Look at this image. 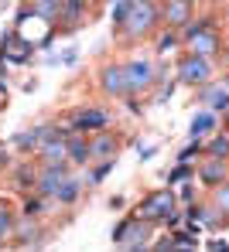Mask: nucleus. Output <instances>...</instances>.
<instances>
[{
	"mask_svg": "<svg viewBox=\"0 0 229 252\" xmlns=\"http://www.w3.org/2000/svg\"><path fill=\"white\" fill-rule=\"evenodd\" d=\"M89 167H92V170H89V177H86V181L96 188V184H103V181L113 174V167H116V157H106V160H89Z\"/></svg>",
	"mask_w": 229,
	"mask_h": 252,
	"instance_id": "nucleus-25",
	"label": "nucleus"
},
{
	"mask_svg": "<svg viewBox=\"0 0 229 252\" xmlns=\"http://www.w3.org/2000/svg\"><path fill=\"white\" fill-rule=\"evenodd\" d=\"M195 177L205 184V188H219L229 177V160H219V157H202V164L195 167Z\"/></svg>",
	"mask_w": 229,
	"mask_h": 252,
	"instance_id": "nucleus-14",
	"label": "nucleus"
},
{
	"mask_svg": "<svg viewBox=\"0 0 229 252\" xmlns=\"http://www.w3.org/2000/svg\"><path fill=\"white\" fill-rule=\"evenodd\" d=\"M157 92H154V102L157 106H168L171 102V95H175V89H178V79H171V82H164V85H154Z\"/></svg>",
	"mask_w": 229,
	"mask_h": 252,
	"instance_id": "nucleus-33",
	"label": "nucleus"
},
{
	"mask_svg": "<svg viewBox=\"0 0 229 252\" xmlns=\"http://www.w3.org/2000/svg\"><path fill=\"white\" fill-rule=\"evenodd\" d=\"M151 249H175V235H164V239H154V242H151Z\"/></svg>",
	"mask_w": 229,
	"mask_h": 252,
	"instance_id": "nucleus-38",
	"label": "nucleus"
},
{
	"mask_svg": "<svg viewBox=\"0 0 229 252\" xmlns=\"http://www.w3.org/2000/svg\"><path fill=\"white\" fill-rule=\"evenodd\" d=\"M157 24H161V3H154V0H134V7H130L127 21L116 28V34L123 41H140V38H151L157 31Z\"/></svg>",
	"mask_w": 229,
	"mask_h": 252,
	"instance_id": "nucleus-1",
	"label": "nucleus"
},
{
	"mask_svg": "<svg viewBox=\"0 0 229 252\" xmlns=\"http://www.w3.org/2000/svg\"><path fill=\"white\" fill-rule=\"evenodd\" d=\"M178 44H182V34H178L175 28H168L164 34H157V44H154V51H157V55H171Z\"/></svg>",
	"mask_w": 229,
	"mask_h": 252,
	"instance_id": "nucleus-28",
	"label": "nucleus"
},
{
	"mask_svg": "<svg viewBox=\"0 0 229 252\" xmlns=\"http://www.w3.org/2000/svg\"><path fill=\"white\" fill-rule=\"evenodd\" d=\"M205 246H209V249H229L226 239H212V242H205Z\"/></svg>",
	"mask_w": 229,
	"mask_h": 252,
	"instance_id": "nucleus-42",
	"label": "nucleus"
},
{
	"mask_svg": "<svg viewBox=\"0 0 229 252\" xmlns=\"http://www.w3.org/2000/svg\"><path fill=\"white\" fill-rule=\"evenodd\" d=\"M0 55H3V62L28 65V62L35 58V44L28 41V38H21L17 31H7V34H3V41H0Z\"/></svg>",
	"mask_w": 229,
	"mask_h": 252,
	"instance_id": "nucleus-10",
	"label": "nucleus"
},
{
	"mask_svg": "<svg viewBox=\"0 0 229 252\" xmlns=\"http://www.w3.org/2000/svg\"><path fill=\"white\" fill-rule=\"evenodd\" d=\"M191 21V0H161V24L182 31Z\"/></svg>",
	"mask_w": 229,
	"mask_h": 252,
	"instance_id": "nucleus-15",
	"label": "nucleus"
},
{
	"mask_svg": "<svg viewBox=\"0 0 229 252\" xmlns=\"http://www.w3.org/2000/svg\"><path fill=\"white\" fill-rule=\"evenodd\" d=\"M127 109H130L134 116H140V113H144V102H137V95H127Z\"/></svg>",
	"mask_w": 229,
	"mask_h": 252,
	"instance_id": "nucleus-39",
	"label": "nucleus"
},
{
	"mask_svg": "<svg viewBox=\"0 0 229 252\" xmlns=\"http://www.w3.org/2000/svg\"><path fill=\"white\" fill-rule=\"evenodd\" d=\"M123 75H127V89L130 95H140V92H151L154 89V79H157V65L151 58H130L123 65Z\"/></svg>",
	"mask_w": 229,
	"mask_h": 252,
	"instance_id": "nucleus-4",
	"label": "nucleus"
},
{
	"mask_svg": "<svg viewBox=\"0 0 229 252\" xmlns=\"http://www.w3.org/2000/svg\"><path fill=\"white\" fill-rule=\"evenodd\" d=\"M223 129H229V109L223 113Z\"/></svg>",
	"mask_w": 229,
	"mask_h": 252,
	"instance_id": "nucleus-43",
	"label": "nucleus"
},
{
	"mask_svg": "<svg viewBox=\"0 0 229 252\" xmlns=\"http://www.w3.org/2000/svg\"><path fill=\"white\" fill-rule=\"evenodd\" d=\"M76 58H79V48H69V51H65L58 62H62V65H76Z\"/></svg>",
	"mask_w": 229,
	"mask_h": 252,
	"instance_id": "nucleus-40",
	"label": "nucleus"
},
{
	"mask_svg": "<svg viewBox=\"0 0 229 252\" xmlns=\"http://www.w3.org/2000/svg\"><path fill=\"white\" fill-rule=\"evenodd\" d=\"M35 157H38V164H62V160H69V157H65V140H48V143H38Z\"/></svg>",
	"mask_w": 229,
	"mask_h": 252,
	"instance_id": "nucleus-21",
	"label": "nucleus"
},
{
	"mask_svg": "<svg viewBox=\"0 0 229 252\" xmlns=\"http://www.w3.org/2000/svg\"><path fill=\"white\" fill-rule=\"evenodd\" d=\"M14 225H17V208L7 201V198H0V239L10 246V235H14Z\"/></svg>",
	"mask_w": 229,
	"mask_h": 252,
	"instance_id": "nucleus-23",
	"label": "nucleus"
},
{
	"mask_svg": "<svg viewBox=\"0 0 229 252\" xmlns=\"http://www.w3.org/2000/svg\"><path fill=\"white\" fill-rule=\"evenodd\" d=\"M182 181H195V164H188V160H175V167L168 170V184L175 188V184H182Z\"/></svg>",
	"mask_w": 229,
	"mask_h": 252,
	"instance_id": "nucleus-26",
	"label": "nucleus"
},
{
	"mask_svg": "<svg viewBox=\"0 0 229 252\" xmlns=\"http://www.w3.org/2000/svg\"><path fill=\"white\" fill-rule=\"evenodd\" d=\"M212 191H216V194H212V205L223 211V215H229V177L219 184V188H212Z\"/></svg>",
	"mask_w": 229,
	"mask_h": 252,
	"instance_id": "nucleus-32",
	"label": "nucleus"
},
{
	"mask_svg": "<svg viewBox=\"0 0 229 252\" xmlns=\"http://www.w3.org/2000/svg\"><path fill=\"white\" fill-rule=\"evenodd\" d=\"M35 181H38V164H31V157L10 164V184H14L17 191H24V194L35 191Z\"/></svg>",
	"mask_w": 229,
	"mask_h": 252,
	"instance_id": "nucleus-17",
	"label": "nucleus"
},
{
	"mask_svg": "<svg viewBox=\"0 0 229 252\" xmlns=\"http://www.w3.org/2000/svg\"><path fill=\"white\" fill-rule=\"evenodd\" d=\"M130 221H134V215H123V218L113 225V232H110V242H113V246H120V242H123V235H127V228H130Z\"/></svg>",
	"mask_w": 229,
	"mask_h": 252,
	"instance_id": "nucleus-34",
	"label": "nucleus"
},
{
	"mask_svg": "<svg viewBox=\"0 0 229 252\" xmlns=\"http://www.w3.org/2000/svg\"><path fill=\"white\" fill-rule=\"evenodd\" d=\"M51 205H55V198H48V194H24V201H21V208H17V215H28V218H45L48 211H51Z\"/></svg>",
	"mask_w": 229,
	"mask_h": 252,
	"instance_id": "nucleus-20",
	"label": "nucleus"
},
{
	"mask_svg": "<svg viewBox=\"0 0 229 252\" xmlns=\"http://www.w3.org/2000/svg\"><path fill=\"white\" fill-rule=\"evenodd\" d=\"M10 150H17L21 157L35 154V150H38V133H35V126H31V129H21V133H14V136H10Z\"/></svg>",
	"mask_w": 229,
	"mask_h": 252,
	"instance_id": "nucleus-24",
	"label": "nucleus"
},
{
	"mask_svg": "<svg viewBox=\"0 0 229 252\" xmlns=\"http://www.w3.org/2000/svg\"><path fill=\"white\" fill-rule=\"evenodd\" d=\"M154 221H144L134 215V221H130V228H127V235H123V242H120V249L127 252H140V249H151V235H154Z\"/></svg>",
	"mask_w": 229,
	"mask_h": 252,
	"instance_id": "nucleus-11",
	"label": "nucleus"
},
{
	"mask_svg": "<svg viewBox=\"0 0 229 252\" xmlns=\"http://www.w3.org/2000/svg\"><path fill=\"white\" fill-rule=\"evenodd\" d=\"M116 154H120V136L110 126L89 133V157L92 160H106V157H116Z\"/></svg>",
	"mask_w": 229,
	"mask_h": 252,
	"instance_id": "nucleus-13",
	"label": "nucleus"
},
{
	"mask_svg": "<svg viewBox=\"0 0 229 252\" xmlns=\"http://www.w3.org/2000/svg\"><path fill=\"white\" fill-rule=\"evenodd\" d=\"M226 17H229V0H226Z\"/></svg>",
	"mask_w": 229,
	"mask_h": 252,
	"instance_id": "nucleus-45",
	"label": "nucleus"
},
{
	"mask_svg": "<svg viewBox=\"0 0 229 252\" xmlns=\"http://www.w3.org/2000/svg\"><path fill=\"white\" fill-rule=\"evenodd\" d=\"M45 242H48V232H45V225H41V218L17 215L10 246H14V249H38V246H45Z\"/></svg>",
	"mask_w": 229,
	"mask_h": 252,
	"instance_id": "nucleus-5",
	"label": "nucleus"
},
{
	"mask_svg": "<svg viewBox=\"0 0 229 252\" xmlns=\"http://www.w3.org/2000/svg\"><path fill=\"white\" fill-rule=\"evenodd\" d=\"M202 157L229 160V129H216L212 136H205V154H202Z\"/></svg>",
	"mask_w": 229,
	"mask_h": 252,
	"instance_id": "nucleus-22",
	"label": "nucleus"
},
{
	"mask_svg": "<svg viewBox=\"0 0 229 252\" xmlns=\"http://www.w3.org/2000/svg\"><path fill=\"white\" fill-rule=\"evenodd\" d=\"M198 3H216V0H198Z\"/></svg>",
	"mask_w": 229,
	"mask_h": 252,
	"instance_id": "nucleus-44",
	"label": "nucleus"
},
{
	"mask_svg": "<svg viewBox=\"0 0 229 252\" xmlns=\"http://www.w3.org/2000/svg\"><path fill=\"white\" fill-rule=\"evenodd\" d=\"M175 79H178V85L198 89V85H205L209 79H216V65H212V58H205V55L185 51L182 58H178V65H175Z\"/></svg>",
	"mask_w": 229,
	"mask_h": 252,
	"instance_id": "nucleus-2",
	"label": "nucleus"
},
{
	"mask_svg": "<svg viewBox=\"0 0 229 252\" xmlns=\"http://www.w3.org/2000/svg\"><path fill=\"white\" fill-rule=\"evenodd\" d=\"M69 126L79 129V133H96V129L113 126V113L106 106H79V109L69 113Z\"/></svg>",
	"mask_w": 229,
	"mask_h": 252,
	"instance_id": "nucleus-6",
	"label": "nucleus"
},
{
	"mask_svg": "<svg viewBox=\"0 0 229 252\" xmlns=\"http://www.w3.org/2000/svg\"><path fill=\"white\" fill-rule=\"evenodd\" d=\"M195 201V184L191 181H182V191H178V205H188Z\"/></svg>",
	"mask_w": 229,
	"mask_h": 252,
	"instance_id": "nucleus-35",
	"label": "nucleus"
},
{
	"mask_svg": "<svg viewBox=\"0 0 229 252\" xmlns=\"http://www.w3.org/2000/svg\"><path fill=\"white\" fill-rule=\"evenodd\" d=\"M171 235H175V249H198L202 246L198 235H191L188 228H171Z\"/></svg>",
	"mask_w": 229,
	"mask_h": 252,
	"instance_id": "nucleus-30",
	"label": "nucleus"
},
{
	"mask_svg": "<svg viewBox=\"0 0 229 252\" xmlns=\"http://www.w3.org/2000/svg\"><path fill=\"white\" fill-rule=\"evenodd\" d=\"M89 21V0H58V31L72 34Z\"/></svg>",
	"mask_w": 229,
	"mask_h": 252,
	"instance_id": "nucleus-7",
	"label": "nucleus"
},
{
	"mask_svg": "<svg viewBox=\"0 0 229 252\" xmlns=\"http://www.w3.org/2000/svg\"><path fill=\"white\" fill-rule=\"evenodd\" d=\"M99 89H103V95H110V99H127L130 89H127L123 65H116V62L103 65V68H99Z\"/></svg>",
	"mask_w": 229,
	"mask_h": 252,
	"instance_id": "nucleus-9",
	"label": "nucleus"
},
{
	"mask_svg": "<svg viewBox=\"0 0 229 252\" xmlns=\"http://www.w3.org/2000/svg\"><path fill=\"white\" fill-rule=\"evenodd\" d=\"M154 154H157V143H147V147H137V160H140V164H147V160H151Z\"/></svg>",
	"mask_w": 229,
	"mask_h": 252,
	"instance_id": "nucleus-36",
	"label": "nucleus"
},
{
	"mask_svg": "<svg viewBox=\"0 0 229 252\" xmlns=\"http://www.w3.org/2000/svg\"><path fill=\"white\" fill-rule=\"evenodd\" d=\"M171 208H178V194H175V191H171V184H168V188H157V191L144 194V201L134 208V215H137V218H144V221L161 225V218H164Z\"/></svg>",
	"mask_w": 229,
	"mask_h": 252,
	"instance_id": "nucleus-3",
	"label": "nucleus"
},
{
	"mask_svg": "<svg viewBox=\"0 0 229 252\" xmlns=\"http://www.w3.org/2000/svg\"><path fill=\"white\" fill-rule=\"evenodd\" d=\"M191 92H195V102H198V106H209V109H216L219 116L229 109V82L209 79L205 85H198V89H191Z\"/></svg>",
	"mask_w": 229,
	"mask_h": 252,
	"instance_id": "nucleus-8",
	"label": "nucleus"
},
{
	"mask_svg": "<svg viewBox=\"0 0 229 252\" xmlns=\"http://www.w3.org/2000/svg\"><path fill=\"white\" fill-rule=\"evenodd\" d=\"M123 205H127V198H123V194H113V198H110V208H113V211H120Z\"/></svg>",
	"mask_w": 229,
	"mask_h": 252,
	"instance_id": "nucleus-41",
	"label": "nucleus"
},
{
	"mask_svg": "<svg viewBox=\"0 0 229 252\" xmlns=\"http://www.w3.org/2000/svg\"><path fill=\"white\" fill-rule=\"evenodd\" d=\"M226 82H229V75H226Z\"/></svg>",
	"mask_w": 229,
	"mask_h": 252,
	"instance_id": "nucleus-46",
	"label": "nucleus"
},
{
	"mask_svg": "<svg viewBox=\"0 0 229 252\" xmlns=\"http://www.w3.org/2000/svg\"><path fill=\"white\" fill-rule=\"evenodd\" d=\"M130 7H134V0H116L113 3V10H110V21H113V31L127 21V14H130Z\"/></svg>",
	"mask_w": 229,
	"mask_h": 252,
	"instance_id": "nucleus-31",
	"label": "nucleus"
},
{
	"mask_svg": "<svg viewBox=\"0 0 229 252\" xmlns=\"http://www.w3.org/2000/svg\"><path fill=\"white\" fill-rule=\"evenodd\" d=\"M202 154H205V140L191 136V143H185L182 150L175 154V160H188V164H191V160H195V157H202Z\"/></svg>",
	"mask_w": 229,
	"mask_h": 252,
	"instance_id": "nucleus-29",
	"label": "nucleus"
},
{
	"mask_svg": "<svg viewBox=\"0 0 229 252\" xmlns=\"http://www.w3.org/2000/svg\"><path fill=\"white\" fill-rule=\"evenodd\" d=\"M216 129H219V113H216V109H202V113H195V116H191L188 136H198V140H205V136H212Z\"/></svg>",
	"mask_w": 229,
	"mask_h": 252,
	"instance_id": "nucleus-18",
	"label": "nucleus"
},
{
	"mask_svg": "<svg viewBox=\"0 0 229 252\" xmlns=\"http://www.w3.org/2000/svg\"><path fill=\"white\" fill-rule=\"evenodd\" d=\"M188 51H195V55H205V58H216V55H223V38H219V31L216 28H205V31H198V34H191L188 38Z\"/></svg>",
	"mask_w": 229,
	"mask_h": 252,
	"instance_id": "nucleus-16",
	"label": "nucleus"
},
{
	"mask_svg": "<svg viewBox=\"0 0 229 252\" xmlns=\"http://www.w3.org/2000/svg\"><path fill=\"white\" fill-rule=\"evenodd\" d=\"M65 157H69V164L72 167H89V133H79V129H72L69 126V133H65Z\"/></svg>",
	"mask_w": 229,
	"mask_h": 252,
	"instance_id": "nucleus-12",
	"label": "nucleus"
},
{
	"mask_svg": "<svg viewBox=\"0 0 229 252\" xmlns=\"http://www.w3.org/2000/svg\"><path fill=\"white\" fill-rule=\"evenodd\" d=\"M31 10H35V17H41L48 24L58 21V0H31Z\"/></svg>",
	"mask_w": 229,
	"mask_h": 252,
	"instance_id": "nucleus-27",
	"label": "nucleus"
},
{
	"mask_svg": "<svg viewBox=\"0 0 229 252\" xmlns=\"http://www.w3.org/2000/svg\"><path fill=\"white\" fill-rule=\"evenodd\" d=\"M82 184H86L82 177H76V174H69V177H65V181L58 184V191L51 194V198H55V205H62V208H69V205H76V201H79V194H82Z\"/></svg>",
	"mask_w": 229,
	"mask_h": 252,
	"instance_id": "nucleus-19",
	"label": "nucleus"
},
{
	"mask_svg": "<svg viewBox=\"0 0 229 252\" xmlns=\"http://www.w3.org/2000/svg\"><path fill=\"white\" fill-rule=\"evenodd\" d=\"M10 164H14V154H10V143H0V167L10 170Z\"/></svg>",
	"mask_w": 229,
	"mask_h": 252,
	"instance_id": "nucleus-37",
	"label": "nucleus"
}]
</instances>
